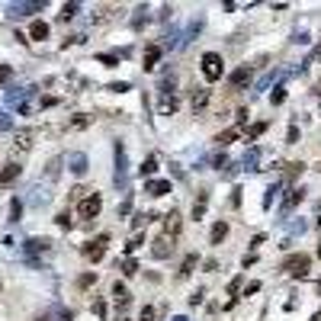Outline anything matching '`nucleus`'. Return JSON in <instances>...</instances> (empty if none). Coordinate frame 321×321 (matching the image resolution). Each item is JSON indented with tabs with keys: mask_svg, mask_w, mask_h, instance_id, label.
Instances as JSON below:
<instances>
[{
	"mask_svg": "<svg viewBox=\"0 0 321 321\" xmlns=\"http://www.w3.org/2000/svg\"><path fill=\"white\" fill-rule=\"evenodd\" d=\"M222 74H225L222 55H218V52H206V55H202V77H206L209 84H215V80H222Z\"/></svg>",
	"mask_w": 321,
	"mask_h": 321,
	"instance_id": "obj_1",
	"label": "nucleus"
},
{
	"mask_svg": "<svg viewBox=\"0 0 321 321\" xmlns=\"http://www.w3.org/2000/svg\"><path fill=\"white\" fill-rule=\"evenodd\" d=\"M309 263H312L309 254H289V257L283 260V270L289 273V276L302 279V276H309Z\"/></svg>",
	"mask_w": 321,
	"mask_h": 321,
	"instance_id": "obj_2",
	"label": "nucleus"
},
{
	"mask_svg": "<svg viewBox=\"0 0 321 321\" xmlns=\"http://www.w3.org/2000/svg\"><path fill=\"white\" fill-rule=\"evenodd\" d=\"M100 209H103V196L100 193H90V196H84V199L77 202V215L80 218H97Z\"/></svg>",
	"mask_w": 321,
	"mask_h": 321,
	"instance_id": "obj_3",
	"label": "nucleus"
},
{
	"mask_svg": "<svg viewBox=\"0 0 321 321\" xmlns=\"http://www.w3.org/2000/svg\"><path fill=\"white\" fill-rule=\"evenodd\" d=\"M106 244H109V235H100L97 241H87V244H84V257H87V260H93V263H97V260H103Z\"/></svg>",
	"mask_w": 321,
	"mask_h": 321,
	"instance_id": "obj_4",
	"label": "nucleus"
},
{
	"mask_svg": "<svg viewBox=\"0 0 321 321\" xmlns=\"http://www.w3.org/2000/svg\"><path fill=\"white\" fill-rule=\"evenodd\" d=\"M180 228H183L180 212H167V215H164V238H177V235H180Z\"/></svg>",
	"mask_w": 321,
	"mask_h": 321,
	"instance_id": "obj_5",
	"label": "nucleus"
},
{
	"mask_svg": "<svg viewBox=\"0 0 321 321\" xmlns=\"http://www.w3.org/2000/svg\"><path fill=\"white\" fill-rule=\"evenodd\" d=\"M116 187H126V148L116 145Z\"/></svg>",
	"mask_w": 321,
	"mask_h": 321,
	"instance_id": "obj_6",
	"label": "nucleus"
},
{
	"mask_svg": "<svg viewBox=\"0 0 321 321\" xmlns=\"http://www.w3.org/2000/svg\"><path fill=\"white\" fill-rule=\"evenodd\" d=\"M241 135H244V126H238V122H235L231 128L218 132V135H215V141H218V145H231V141H235V138H241Z\"/></svg>",
	"mask_w": 321,
	"mask_h": 321,
	"instance_id": "obj_7",
	"label": "nucleus"
},
{
	"mask_svg": "<svg viewBox=\"0 0 321 321\" xmlns=\"http://www.w3.org/2000/svg\"><path fill=\"white\" fill-rule=\"evenodd\" d=\"M145 193H151V196L170 193V180H148V183H145Z\"/></svg>",
	"mask_w": 321,
	"mask_h": 321,
	"instance_id": "obj_8",
	"label": "nucleus"
},
{
	"mask_svg": "<svg viewBox=\"0 0 321 321\" xmlns=\"http://www.w3.org/2000/svg\"><path fill=\"white\" fill-rule=\"evenodd\" d=\"M67 167H71V174L84 177L87 174V158H84V154H71V158H67Z\"/></svg>",
	"mask_w": 321,
	"mask_h": 321,
	"instance_id": "obj_9",
	"label": "nucleus"
},
{
	"mask_svg": "<svg viewBox=\"0 0 321 321\" xmlns=\"http://www.w3.org/2000/svg\"><path fill=\"white\" fill-rule=\"evenodd\" d=\"M113 299H116V305H122V309H126L128 305V289H126V283H113Z\"/></svg>",
	"mask_w": 321,
	"mask_h": 321,
	"instance_id": "obj_10",
	"label": "nucleus"
},
{
	"mask_svg": "<svg viewBox=\"0 0 321 321\" xmlns=\"http://www.w3.org/2000/svg\"><path fill=\"white\" fill-rule=\"evenodd\" d=\"M170 251H174V244H167V238H158L151 248V254L158 257V260H164V257H170Z\"/></svg>",
	"mask_w": 321,
	"mask_h": 321,
	"instance_id": "obj_11",
	"label": "nucleus"
},
{
	"mask_svg": "<svg viewBox=\"0 0 321 321\" xmlns=\"http://www.w3.org/2000/svg\"><path fill=\"white\" fill-rule=\"evenodd\" d=\"M158 61H161V45H148L145 49V71H151Z\"/></svg>",
	"mask_w": 321,
	"mask_h": 321,
	"instance_id": "obj_12",
	"label": "nucleus"
},
{
	"mask_svg": "<svg viewBox=\"0 0 321 321\" xmlns=\"http://www.w3.org/2000/svg\"><path fill=\"white\" fill-rule=\"evenodd\" d=\"M29 36L36 39V42H42V39H49V23H42V19H36V23L29 26Z\"/></svg>",
	"mask_w": 321,
	"mask_h": 321,
	"instance_id": "obj_13",
	"label": "nucleus"
},
{
	"mask_svg": "<svg viewBox=\"0 0 321 321\" xmlns=\"http://www.w3.org/2000/svg\"><path fill=\"white\" fill-rule=\"evenodd\" d=\"M231 84L235 87H244V84H251V67H238V71H231Z\"/></svg>",
	"mask_w": 321,
	"mask_h": 321,
	"instance_id": "obj_14",
	"label": "nucleus"
},
{
	"mask_svg": "<svg viewBox=\"0 0 321 321\" xmlns=\"http://www.w3.org/2000/svg\"><path fill=\"white\" fill-rule=\"evenodd\" d=\"M225 235H228V222H215L212 231H209V241H212V244H222Z\"/></svg>",
	"mask_w": 321,
	"mask_h": 321,
	"instance_id": "obj_15",
	"label": "nucleus"
},
{
	"mask_svg": "<svg viewBox=\"0 0 321 321\" xmlns=\"http://www.w3.org/2000/svg\"><path fill=\"white\" fill-rule=\"evenodd\" d=\"M16 177H19V164H6V167L0 170V183H3V187H6V183H13Z\"/></svg>",
	"mask_w": 321,
	"mask_h": 321,
	"instance_id": "obj_16",
	"label": "nucleus"
},
{
	"mask_svg": "<svg viewBox=\"0 0 321 321\" xmlns=\"http://www.w3.org/2000/svg\"><path fill=\"white\" fill-rule=\"evenodd\" d=\"M32 10H42V3H13L10 6V16H26Z\"/></svg>",
	"mask_w": 321,
	"mask_h": 321,
	"instance_id": "obj_17",
	"label": "nucleus"
},
{
	"mask_svg": "<svg viewBox=\"0 0 321 321\" xmlns=\"http://www.w3.org/2000/svg\"><path fill=\"white\" fill-rule=\"evenodd\" d=\"M206 206H209V193H199V199L193 202V218H196V222L206 215Z\"/></svg>",
	"mask_w": 321,
	"mask_h": 321,
	"instance_id": "obj_18",
	"label": "nucleus"
},
{
	"mask_svg": "<svg viewBox=\"0 0 321 321\" xmlns=\"http://www.w3.org/2000/svg\"><path fill=\"white\" fill-rule=\"evenodd\" d=\"M154 170H158V158H154V154H148L145 161H141V167H138V174L141 177H151Z\"/></svg>",
	"mask_w": 321,
	"mask_h": 321,
	"instance_id": "obj_19",
	"label": "nucleus"
},
{
	"mask_svg": "<svg viewBox=\"0 0 321 321\" xmlns=\"http://www.w3.org/2000/svg\"><path fill=\"white\" fill-rule=\"evenodd\" d=\"M196 263H199V257H196V254H187V257H183V263H180V276H190Z\"/></svg>",
	"mask_w": 321,
	"mask_h": 321,
	"instance_id": "obj_20",
	"label": "nucleus"
},
{
	"mask_svg": "<svg viewBox=\"0 0 321 321\" xmlns=\"http://www.w3.org/2000/svg\"><path fill=\"white\" fill-rule=\"evenodd\" d=\"M257 161H260V148H251V151L244 154V167H248V170H257Z\"/></svg>",
	"mask_w": 321,
	"mask_h": 321,
	"instance_id": "obj_21",
	"label": "nucleus"
},
{
	"mask_svg": "<svg viewBox=\"0 0 321 321\" xmlns=\"http://www.w3.org/2000/svg\"><path fill=\"white\" fill-rule=\"evenodd\" d=\"M32 148V132H19L16 135V151H29Z\"/></svg>",
	"mask_w": 321,
	"mask_h": 321,
	"instance_id": "obj_22",
	"label": "nucleus"
},
{
	"mask_svg": "<svg viewBox=\"0 0 321 321\" xmlns=\"http://www.w3.org/2000/svg\"><path fill=\"white\" fill-rule=\"evenodd\" d=\"M302 190H299V187H292L289 190V196H286V209H292V206H299V202H302Z\"/></svg>",
	"mask_w": 321,
	"mask_h": 321,
	"instance_id": "obj_23",
	"label": "nucleus"
},
{
	"mask_svg": "<svg viewBox=\"0 0 321 321\" xmlns=\"http://www.w3.org/2000/svg\"><path fill=\"white\" fill-rule=\"evenodd\" d=\"M267 126H270V122H257V126H251V128H248V141H254V138H260V135H263V132H267Z\"/></svg>",
	"mask_w": 321,
	"mask_h": 321,
	"instance_id": "obj_24",
	"label": "nucleus"
},
{
	"mask_svg": "<svg viewBox=\"0 0 321 321\" xmlns=\"http://www.w3.org/2000/svg\"><path fill=\"white\" fill-rule=\"evenodd\" d=\"M206 100H209V90H199V93H193V109L199 113L202 106H206Z\"/></svg>",
	"mask_w": 321,
	"mask_h": 321,
	"instance_id": "obj_25",
	"label": "nucleus"
},
{
	"mask_svg": "<svg viewBox=\"0 0 321 321\" xmlns=\"http://www.w3.org/2000/svg\"><path fill=\"white\" fill-rule=\"evenodd\" d=\"M161 113L167 116V113H177V97H164L161 100Z\"/></svg>",
	"mask_w": 321,
	"mask_h": 321,
	"instance_id": "obj_26",
	"label": "nucleus"
},
{
	"mask_svg": "<svg viewBox=\"0 0 321 321\" xmlns=\"http://www.w3.org/2000/svg\"><path fill=\"white\" fill-rule=\"evenodd\" d=\"M302 170H305V164H302V161L286 164V180H292V177H296V174H302Z\"/></svg>",
	"mask_w": 321,
	"mask_h": 321,
	"instance_id": "obj_27",
	"label": "nucleus"
},
{
	"mask_svg": "<svg viewBox=\"0 0 321 321\" xmlns=\"http://www.w3.org/2000/svg\"><path fill=\"white\" fill-rule=\"evenodd\" d=\"M154 218V212H135V218H132V225L135 228H141V225H148Z\"/></svg>",
	"mask_w": 321,
	"mask_h": 321,
	"instance_id": "obj_28",
	"label": "nucleus"
},
{
	"mask_svg": "<svg viewBox=\"0 0 321 321\" xmlns=\"http://www.w3.org/2000/svg\"><path fill=\"white\" fill-rule=\"evenodd\" d=\"M122 273H126V276H135V273H138V263H135L132 257H126V260H122Z\"/></svg>",
	"mask_w": 321,
	"mask_h": 321,
	"instance_id": "obj_29",
	"label": "nucleus"
},
{
	"mask_svg": "<svg viewBox=\"0 0 321 321\" xmlns=\"http://www.w3.org/2000/svg\"><path fill=\"white\" fill-rule=\"evenodd\" d=\"M241 283H244V276H235V279L228 283V296H231V299H238V292H241Z\"/></svg>",
	"mask_w": 321,
	"mask_h": 321,
	"instance_id": "obj_30",
	"label": "nucleus"
},
{
	"mask_svg": "<svg viewBox=\"0 0 321 321\" xmlns=\"http://www.w3.org/2000/svg\"><path fill=\"white\" fill-rule=\"evenodd\" d=\"M77 16V3H64L61 6V19H74Z\"/></svg>",
	"mask_w": 321,
	"mask_h": 321,
	"instance_id": "obj_31",
	"label": "nucleus"
},
{
	"mask_svg": "<svg viewBox=\"0 0 321 321\" xmlns=\"http://www.w3.org/2000/svg\"><path fill=\"white\" fill-rule=\"evenodd\" d=\"M141 244H145V235H135V238H132V241H128V244H126V254H132V251H138V248H141Z\"/></svg>",
	"mask_w": 321,
	"mask_h": 321,
	"instance_id": "obj_32",
	"label": "nucleus"
},
{
	"mask_svg": "<svg viewBox=\"0 0 321 321\" xmlns=\"http://www.w3.org/2000/svg\"><path fill=\"white\" fill-rule=\"evenodd\" d=\"M19 215H23V202L13 199V202H10V218H13V222H19Z\"/></svg>",
	"mask_w": 321,
	"mask_h": 321,
	"instance_id": "obj_33",
	"label": "nucleus"
},
{
	"mask_svg": "<svg viewBox=\"0 0 321 321\" xmlns=\"http://www.w3.org/2000/svg\"><path fill=\"white\" fill-rule=\"evenodd\" d=\"M93 283H97V273H84V276L77 279V286H80V289H87V286H93Z\"/></svg>",
	"mask_w": 321,
	"mask_h": 321,
	"instance_id": "obj_34",
	"label": "nucleus"
},
{
	"mask_svg": "<svg viewBox=\"0 0 321 321\" xmlns=\"http://www.w3.org/2000/svg\"><path fill=\"white\" fill-rule=\"evenodd\" d=\"M29 251H49V241H42V238H32V241H29Z\"/></svg>",
	"mask_w": 321,
	"mask_h": 321,
	"instance_id": "obj_35",
	"label": "nucleus"
},
{
	"mask_svg": "<svg viewBox=\"0 0 321 321\" xmlns=\"http://www.w3.org/2000/svg\"><path fill=\"white\" fill-rule=\"evenodd\" d=\"M270 100H273V106H279V103H283V100H286V90H283V87H276Z\"/></svg>",
	"mask_w": 321,
	"mask_h": 321,
	"instance_id": "obj_36",
	"label": "nucleus"
},
{
	"mask_svg": "<svg viewBox=\"0 0 321 321\" xmlns=\"http://www.w3.org/2000/svg\"><path fill=\"white\" fill-rule=\"evenodd\" d=\"M87 122H90V119H87V116H74V119H71V128H84Z\"/></svg>",
	"mask_w": 321,
	"mask_h": 321,
	"instance_id": "obj_37",
	"label": "nucleus"
},
{
	"mask_svg": "<svg viewBox=\"0 0 321 321\" xmlns=\"http://www.w3.org/2000/svg\"><path fill=\"white\" fill-rule=\"evenodd\" d=\"M286 141H289V145H296V141H299V128H296V126H289V135H286Z\"/></svg>",
	"mask_w": 321,
	"mask_h": 321,
	"instance_id": "obj_38",
	"label": "nucleus"
},
{
	"mask_svg": "<svg viewBox=\"0 0 321 321\" xmlns=\"http://www.w3.org/2000/svg\"><path fill=\"white\" fill-rule=\"evenodd\" d=\"M141 321H154V309H151V305H145V309H141Z\"/></svg>",
	"mask_w": 321,
	"mask_h": 321,
	"instance_id": "obj_39",
	"label": "nucleus"
},
{
	"mask_svg": "<svg viewBox=\"0 0 321 321\" xmlns=\"http://www.w3.org/2000/svg\"><path fill=\"white\" fill-rule=\"evenodd\" d=\"M128 209H132V196H126V199H122V206H119V215H126Z\"/></svg>",
	"mask_w": 321,
	"mask_h": 321,
	"instance_id": "obj_40",
	"label": "nucleus"
},
{
	"mask_svg": "<svg viewBox=\"0 0 321 321\" xmlns=\"http://www.w3.org/2000/svg\"><path fill=\"white\" fill-rule=\"evenodd\" d=\"M202 296H206V292H202V289H196L193 296H190V305H199V302H202Z\"/></svg>",
	"mask_w": 321,
	"mask_h": 321,
	"instance_id": "obj_41",
	"label": "nucleus"
},
{
	"mask_svg": "<svg viewBox=\"0 0 321 321\" xmlns=\"http://www.w3.org/2000/svg\"><path fill=\"white\" fill-rule=\"evenodd\" d=\"M58 225H61V228H71V215L61 212V215H58Z\"/></svg>",
	"mask_w": 321,
	"mask_h": 321,
	"instance_id": "obj_42",
	"label": "nucleus"
},
{
	"mask_svg": "<svg viewBox=\"0 0 321 321\" xmlns=\"http://www.w3.org/2000/svg\"><path fill=\"white\" fill-rule=\"evenodd\" d=\"M93 312H97L100 318H106V305H103V302H93Z\"/></svg>",
	"mask_w": 321,
	"mask_h": 321,
	"instance_id": "obj_43",
	"label": "nucleus"
},
{
	"mask_svg": "<svg viewBox=\"0 0 321 321\" xmlns=\"http://www.w3.org/2000/svg\"><path fill=\"white\" fill-rule=\"evenodd\" d=\"M6 77H10V67H6V64H0V84H3Z\"/></svg>",
	"mask_w": 321,
	"mask_h": 321,
	"instance_id": "obj_44",
	"label": "nucleus"
},
{
	"mask_svg": "<svg viewBox=\"0 0 321 321\" xmlns=\"http://www.w3.org/2000/svg\"><path fill=\"white\" fill-rule=\"evenodd\" d=\"M174 321H187V318H183V315H177V318H174Z\"/></svg>",
	"mask_w": 321,
	"mask_h": 321,
	"instance_id": "obj_45",
	"label": "nucleus"
},
{
	"mask_svg": "<svg viewBox=\"0 0 321 321\" xmlns=\"http://www.w3.org/2000/svg\"><path fill=\"white\" fill-rule=\"evenodd\" d=\"M315 289H318V292H321V279H318V286H315Z\"/></svg>",
	"mask_w": 321,
	"mask_h": 321,
	"instance_id": "obj_46",
	"label": "nucleus"
},
{
	"mask_svg": "<svg viewBox=\"0 0 321 321\" xmlns=\"http://www.w3.org/2000/svg\"><path fill=\"white\" fill-rule=\"evenodd\" d=\"M318 257H321V244H318Z\"/></svg>",
	"mask_w": 321,
	"mask_h": 321,
	"instance_id": "obj_47",
	"label": "nucleus"
},
{
	"mask_svg": "<svg viewBox=\"0 0 321 321\" xmlns=\"http://www.w3.org/2000/svg\"><path fill=\"white\" fill-rule=\"evenodd\" d=\"M318 228H321V218H318Z\"/></svg>",
	"mask_w": 321,
	"mask_h": 321,
	"instance_id": "obj_48",
	"label": "nucleus"
},
{
	"mask_svg": "<svg viewBox=\"0 0 321 321\" xmlns=\"http://www.w3.org/2000/svg\"><path fill=\"white\" fill-rule=\"evenodd\" d=\"M39 321H49V318H39Z\"/></svg>",
	"mask_w": 321,
	"mask_h": 321,
	"instance_id": "obj_49",
	"label": "nucleus"
},
{
	"mask_svg": "<svg viewBox=\"0 0 321 321\" xmlns=\"http://www.w3.org/2000/svg\"><path fill=\"white\" fill-rule=\"evenodd\" d=\"M318 58H321V49H318Z\"/></svg>",
	"mask_w": 321,
	"mask_h": 321,
	"instance_id": "obj_50",
	"label": "nucleus"
},
{
	"mask_svg": "<svg viewBox=\"0 0 321 321\" xmlns=\"http://www.w3.org/2000/svg\"><path fill=\"white\" fill-rule=\"evenodd\" d=\"M318 170H321V164H318Z\"/></svg>",
	"mask_w": 321,
	"mask_h": 321,
	"instance_id": "obj_51",
	"label": "nucleus"
}]
</instances>
